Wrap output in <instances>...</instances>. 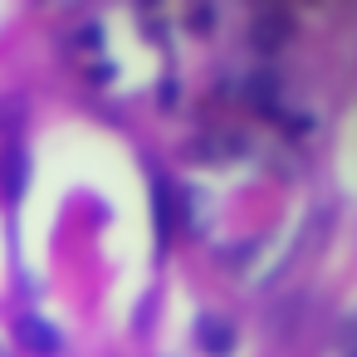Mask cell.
<instances>
[{"label":"cell","instance_id":"cell-1","mask_svg":"<svg viewBox=\"0 0 357 357\" xmlns=\"http://www.w3.org/2000/svg\"><path fill=\"white\" fill-rule=\"evenodd\" d=\"M289 35H294V20H289V10H264V15H255L250 45H255L259 54H274V50H279Z\"/></svg>","mask_w":357,"mask_h":357},{"label":"cell","instance_id":"cell-2","mask_svg":"<svg viewBox=\"0 0 357 357\" xmlns=\"http://www.w3.org/2000/svg\"><path fill=\"white\" fill-rule=\"evenodd\" d=\"M15 337H20V347H30V352H40V357L59 352V333H54V323H45V318H35V313H25V318L15 323Z\"/></svg>","mask_w":357,"mask_h":357},{"label":"cell","instance_id":"cell-3","mask_svg":"<svg viewBox=\"0 0 357 357\" xmlns=\"http://www.w3.org/2000/svg\"><path fill=\"white\" fill-rule=\"evenodd\" d=\"M196 342H201V352H211V357H225V352L235 347V328H230L225 318H201V333H196Z\"/></svg>","mask_w":357,"mask_h":357},{"label":"cell","instance_id":"cell-4","mask_svg":"<svg viewBox=\"0 0 357 357\" xmlns=\"http://www.w3.org/2000/svg\"><path fill=\"white\" fill-rule=\"evenodd\" d=\"M211 25H215V10H211V6H206V10L196 6V10H191V30H211Z\"/></svg>","mask_w":357,"mask_h":357}]
</instances>
